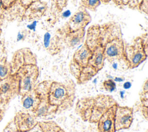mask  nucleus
Wrapping results in <instances>:
<instances>
[{"label": "nucleus", "instance_id": "nucleus-1", "mask_svg": "<svg viewBox=\"0 0 148 132\" xmlns=\"http://www.w3.org/2000/svg\"><path fill=\"white\" fill-rule=\"evenodd\" d=\"M117 104L112 96L98 94L79 99L76 104L75 112L84 122L97 123L101 116L110 107Z\"/></svg>", "mask_w": 148, "mask_h": 132}, {"label": "nucleus", "instance_id": "nucleus-2", "mask_svg": "<svg viewBox=\"0 0 148 132\" xmlns=\"http://www.w3.org/2000/svg\"><path fill=\"white\" fill-rule=\"evenodd\" d=\"M76 87L72 80L65 82L50 80L45 94L39 97L47 100L49 104L56 107L57 113L71 109L74 104Z\"/></svg>", "mask_w": 148, "mask_h": 132}, {"label": "nucleus", "instance_id": "nucleus-3", "mask_svg": "<svg viewBox=\"0 0 148 132\" xmlns=\"http://www.w3.org/2000/svg\"><path fill=\"white\" fill-rule=\"evenodd\" d=\"M121 36L120 26L117 23L94 24L88 28L84 43L92 50L98 46H104L109 41Z\"/></svg>", "mask_w": 148, "mask_h": 132}, {"label": "nucleus", "instance_id": "nucleus-4", "mask_svg": "<svg viewBox=\"0 0 148 132\" xmlns=\"http://www.w3.org/2000/svg\"><path fill=\"white\" fill-rule=\"evenodd\" d=\"M14 74L18 79L19 95L22 96L34 90L39 75V69L37 64H26L18 68Z\"/></svg>", "mask_w": 148, "mask_h": 132}, {"label": "nucleus", "instance_id": "nucleus-5", "mask_svg": "<svg viewBox=\"0 0 148 132\" xmlns=\"http://www.w3.org/2000/svg\"><path fill=\"white\" fill-rule=\"evenodd\" d=\"M147 53L140 37L137 36L131 45H125L124 62L128 69L135 68L146 60Z\"/></svg>", "mask_w": 148, "mask_h": 132}, {"label": "nucleus", "instance_id": "nucleus-6", "mask_svg": "<svg viewBox=\"0 0 148 132\" xmlns=\"http://www.w3.org/2000/svg\"><path fill=\"white\" fill-rule=\"evenodd\" d=\"M91 21V17L88 10L81 5L69 18L66 23L59 30L58 33L62 34L68 32H74L84 29Z\"/></svg>", "mask_w": 148, "mask_h": 132}, {"label": "nucleus", "instance_id": "nucleus-7", "mask_svg": "<svg viewBox=\"0 0 148 132\" xmlns=\"http://www.w3.org/2000/svg\"><path fill=\"white\" fill-rule=\"evenodd\" d=\"M18 95L19 82L14 74L0 80V104L7 106L11 100Z\"/></svg>", "mask_w": 148, "mask_h": 132}, {"label": "nucleus", "instance_id": "nucleus-8", "mask_svg": "<svg viewBox=\"0 0 148 132\" xmlns=\"http://www.w3.org/2000/svg\"><path fill=\"white\" fill-rule=\"evenodd\" d=\"M125 44L122 37L115 38L104 45L105 60L109 63L124 60Z\"/></svg>", "mask_w": 148, "mask_h": 132}, {"label": "nucleus", "instance_id": "nucleus-9", "mask_svg": "<svg viewBox=\"0 0 148 132\" xmlns=\"http://www.w3.org/2000/svg\"><path fill=\"white\" fill-rule=\"evenodd\" d=\"M14 129L18 132H26L32 130L38 124V118L27 111L17 112L12 120Z\"/></svg>", "mask_w": 148, "mask_h": 132}, {"label": "nucleus", "instance_id": "nucleus-10", "mask_svg": "<svg viewBox=\"0 0 148 132\" xmlns=\"http://www.w3.org/2000/svg\"><path fill=\"white\" fill-rule=\"evenodd\" d=\"M134 120V108L117 105L114 116L116 131L129 129Z\"/></svg>", "mask_w": 148, "mask_h": 132}, {"label": "nucleus", "instance_id": "nucleus-11", "mask_svg": "<svg viewBox=\"0 0 148 132\" xmlns=\"http://www.w3.org/2000/svg\"><path fill=\"white\" fill-rule=\"evenodd\" d=\"M12 74H14L20 67L26 64H37L35 54L29 48H22L14 53L10 62Z\"/></svg>", "mask_w": 148, "mask_h": 132}, {"label": "nucleus", "instance_id": "nucleus-12", "mask_svg": "<svg viewBox=\"0 0 148 132\" xmlns=\"http://www.w3.org/2000/svg\"><path fill=\"white\" fill-rule=\"evenodd\" d=\"M69 71L75 77L78 84L86 83L91 80L98 73L91 67L87 65L86 67H81L71 60L69 64Z\"/></svg>", "mask_w": 148, "mask_h": 132}, {"label": "nucleus", "instance_id": "nucleus-13", "mask_svg": "<svg viewBox=\"0 0 148 132\" xmlns=\"http://www.w3.org/2000/svg\"><path fill=\"white\" fill-rule=\"evenodd\" d=\"M117 105L116 104L110 107L101 116L97 123L98 132H116L114 116Z\"/></svg>", "mask_w": 148, "mask_h": 132}, {"label": "nucleus", "instance_id": "nucleus-14", "mask_svg": "<svg viewBox=\"0 0 148 132\" xmlns=\"http://www.w3.org/2000/svg\"><path fill=\"white\" fill-rule=\"evenodd\" d=\"M86 34L84 29L79 30L74 32H68L59 34V36L62 43L69 49H73L82 43Z\"/></svg>", "mask_w": 148, "mask_h": 132}, {"label": "nucleus", "instance_id": "nucleus-15", "mask_svg": "<svg viewBox=\"0 0 148 132\" xmlns=\"http://www.w3.org/2000/svg\"><path fill=\"white\" fill-rule=\"evenodd\" d=\"M105 60L104 46H98L92 50V54L88 65L98 72L103 68Z\"/></svg>", "mask_w": 148, "mask_h": 132}, {"label": "nucleus", "instance_id": "nucleus-16", "mask_svg": "<svg viewBox=\"0 0 148 132\" xmlns=\"http://www.w3.org/2000/svg\"><path fill=\"white\" fill-rule=\"evenodd\" d=\"M91 54L92 50L84 43L80 49L75 51L71 60L79 67H86L88 64Z\"/></svg>", "mask_w": 148, "mask_h": 132}, {"label": "nucleus", "instance_id": "nucleus-17", "mask_svg": "<svg viewBox=\"0 0 148 132\" xmlns=\"http://www.w3.org/2000/svg\"><path fill=\"white\" fill-rule=\"evenodd\" d=\"M62 41L59 36L54 38L51 37V35L47 32L44 36V47L46 51L51 55L58 54L62 49Z\"/></svg>", "mask_w": 148, "mask_h": 132}, {"label": "nucleus", "instance_id": "nucleus-18", "mask_svg": "<svg viewBox=\"0 0 148 132\" xmlns=\"http://www.w3.org/2000/svg\"><path fill=\"white\" fill-rule=\"evenodd\" d=\"M40 101L39 98L33 90L21 96V104L25 111L33 113L39 105Z\"/></svg>", "mask_w": 148, "mask_h": 132}, {"label": "nucleus", "instance_id": "nucleus-19", "mask_svg": "<svg viewBox=\"0 0 148 132\" xmlns=\"http://www.w3.org/2000/svg\"><path fill=\"white\" fill-rule=\"evenodd\" d=\"M32 113L38 119H46L58 113L56 107L49 104L47 100H41L37 108Z\"/></svg>", "mask_w": 148, "mask_h": 132}, {"label": "nucleus", "instance_id": "nucleus-20", "mask_svg": "<svg viewBox=\"0 0 148 132\" xmlns=\"http://www.w3.org/2000/svg\"><path fill=\"white\" fill-rule=\"evenodd\" d=\"M47 8V5L46 2L37 0L32 3L25 9V13H27L28 17L30 19L40 17L45 13Z\"/></svg>", "mask_w": 148, "mask_h": 132}, {"label": "nucleus", "instance_id": "nucleus-21", "mask_svg": "<svg viewBox=\"0 0 148 132\" xmlns=\"http://www.w3.org/2000/svg\"><path fill=\"white\" fill-rule=\"evenodd\" d=\"M12 74V67L6 57H0V80Z\"/></svg>", "mask_w": 148, "mask_h": 132}, {"label": "nucleus", "instance_id": "nucleus-22", "mask_svg": "<svg viewBox=\"0 0 148 132\" xmlns=\"http://www.w3.org/2000/svg\"><path fill=\"white\" fill-rule=\"evenodd\" d=\"M38 124L43 132H58L61 127L54 121L39 122Z\"/></svg>", "mask_w": 148, "mask_h": 132}, {"label": "nucleus", "instance_id": "nucleus-23", "mask_svg": "<svg viewBox=\"0 0 148 132\" xmlns=\"http://www.w3.org/2000/svg\"><path fill=\"white\" fill-rule=\"evenodd\" d=\"M82 6L91 11H96L97 8L101 3V0H81Z\"/></svg>", "mask_w": 148, "mask_h": 132}, {"label": "nucleus", "instance_id": "nucleus-24", "mask_svg": "<svg viewBox=\"0 0 148 132\" xmlns=\"http://www.w3.org/2000/svg\"><path fill=\"white\" fill-rule=\"evenodd\" d=\"M2 132H18L16 131L13 125V123L12 122V120H10L4 127ZM26 132H43L42 130H41L40 127H39V124H38L35 127H34L32 130L26 131Z\"/></svg>", "mask_w": 148, "mask_h": 132}, {"label": "nucleus", "instance_id": "nucleus-25", "mask_svg": "<svg viewBox=\"0 0 148 132\" xmlns=\"http://www.w3.org/2000/svg\"><path fill=\"white\" fill-rule=\"evenodd\" d=\"M103 89L108 92H113L116 89V84L115 81L112 79H108L105 80L102 83Z\"/></svg>", "mask_w": 148, "mask_h": 132}, {"label": "nucleus", "instance_id": "nucleus-26", "mask_svg": "<svg viewBox=\"0 0 148 132\" xmlns=\"http://www.w3.org/2000/svg\"><path fill=\"white\" fill-rule=\"evenodd\" d=\"M58 12H61L65 8L68 3V0H52Z\"/></svg>", "mask_w": 148, "mask_h": 132}, {"label": "nucleus", "instance_id": "nucleus-27", "mask_svg": "<svg viewBox=\"0 0 148 132\" xmlns=\"http://www.w3.org/2000/svg\"><path fill=\"white\" fill-rule=\"evenodd\" d=\"M17 1L18 0H2V2L5 8V9L7 10V9H10L12 6H13L17 2Z\"/></svg>", "mask_w": 148, "mask_h": 132}, {"label": "nucleus", "instance_id": "nucleus-28", "mask_svg": "<svg viewBox=\"0 0 148 132\" xmlns=\"http://www.w3.org/2000/svg\"><path fill=\"white\" fill-rule=\"evenodd\" d=\"M147 3H148L147 0H142L138 10H139L140 11H141L146 14H147V9H147L148 8Z\"/></svg>", "mask_w": 148, "mask_h": 132}, {"label": "nucleus", "instance_id": "nucleus-29", "mask_svg": "<svg viewBox=\"0 0 148 132\" xmlns=\"http://www.w3.org/2000/svg\"><path fill=\"white\" fill-rule=\"evenodd\" d=\"M141 39H142V44L143 45V47L145 48V49L146 50V52H148V39H147V34L145 33L144 34H143L142 36H140Z\"/></svg>", "mask_w": 148, "mask_h": 132}, {"label": "nucleus", "instance_id": "nucleus-30", "mask_svg": "<svg viewBox=\"0 0 148 132\" xmlns=\"http://www.w3.org/2000/svg\"><path fill=\"white\" fill-rule=\"evenodd\" d=\"M20 5L25 9V10L34 2L37 0H18Z\"/></svg>", "mask_w": 148, "mask_h": 132}, {"label": "nucleus", "instance_id": "nucleus-31", "mask_svg": "<svg viewBox=\"0 0 148 132\" xmlns=\"http://www.w3.org/2000/svg\"><path fill=\"white\" fill-rule=\"evenodd\" d=\"M112 1L115 5L119 6H123L127 5L130 0H111Z\"/></svg>", "mask_w": 148, "mask_h": 132}, {"label": "nucleus", "instance_id": "nucleus-32", "mask_svg": "<svg viewBox=\"0 0 148 132\" xmlns=\"http://www.w3.org/2000/svg\"><path fill=\"white\" fill-rule=\"evenodd\" d=\"M5 10L6 9L3 3L2 0H0V23L2 21V19L4 18V13Z\"/></svg>", "mask_w": 148, "mask_h": 132}, {"label": "nucleus", "instance_id": "nucleus-33", "mask_svg": "<svg viewBox=\"0 0 148 132\" xmlns=\"http://www.w3.org/2000/svg\"><path fill=\"white\" fill-rule=\"evenodd\" d=\"M6 107L7 106L0 104V122L2 121L4 117V115L6 111Z\"/></svg>", "mask_w": 148, "mask_h": 132}, {"label": "nucleus", "instance_id": "nucleus-34", "mask_svg": "<svg viewBox=\"0 0 148 132\" xmlns=\"http://www.w3.org/2000/svg\"><path fill=\"white\" fill-rule=\"evenodd\" d=\"M142 91H145V92H148V80L147 79H146L142 86Z\"/></svg>", "mask_w": 148, "mask_h": 132}, {"label": "nucleus", "instance_id": "nucleus-35", "mask_svg": "<svg viewBox=\"0 0 148 132\" xmlns=\"http://www.w3.org/2000/svg\"><path fill=\"white\" fill-rule=\"evenodd\" d=\"M131 86V83L130 82H125L123 84V88L124 89H128L129 88H130Z\"/></svg>", "mask_w": 148, "mask_h": 132}, {"label": "nucleus", "instance_id": "nucleus-36", "mask_svg": "<svg viewBox=\"0 0 148 132\" xmlns=\"http://www.w3.org/2000/svg\"><path fill=\"white\" fill-rule=\"evenodd\" d=\"M124 78H122V77H116L114 79V81H116V82H122L124 80Z\"/></svg>", "mask_w": 148, "mask_h": 132}, {"label": "nucleus", "instance_id": "nucleus-37", "mask_svg": "<svg viewBox=\"0 0 148 132\" xmlns=\"http://www.w3.org/2000/svg\"><path fill=\"white\" fill-rule=\"evenodd\" d=\"M111 0H101V2H102V3L104 4H106L108 3H109Z\"/></svg>", "mask_w": 148, "mask_h": 132}, {"label": "nucleus", "instance_id": "nucleus-38", "mask_svg": "<svg viewBox=\"0 0 148 132\" xmlns=\"http://www.w3.org/2000/svg\"><path fill=\"white\" fill-rule=\"evenodd\" d=\"M58 132H65V131L64 130H63V129L61 128Z\"/></svg>", "mask_w": 148, "mask_h": 132}, {"label": "nucleus", "instance_id": "nucleus-39", "mask_svg": "<svg viewBox=\"0 0 148 132\" xmlns=\"http://www.w3.org/2000/svg\"><path fill=\"white\" fill-rule=\"evenodd\" d=\"M1 28H0V36H1Z\"/></svg>", "mask_w": 148, "mask_h": 132}]
</instances>
